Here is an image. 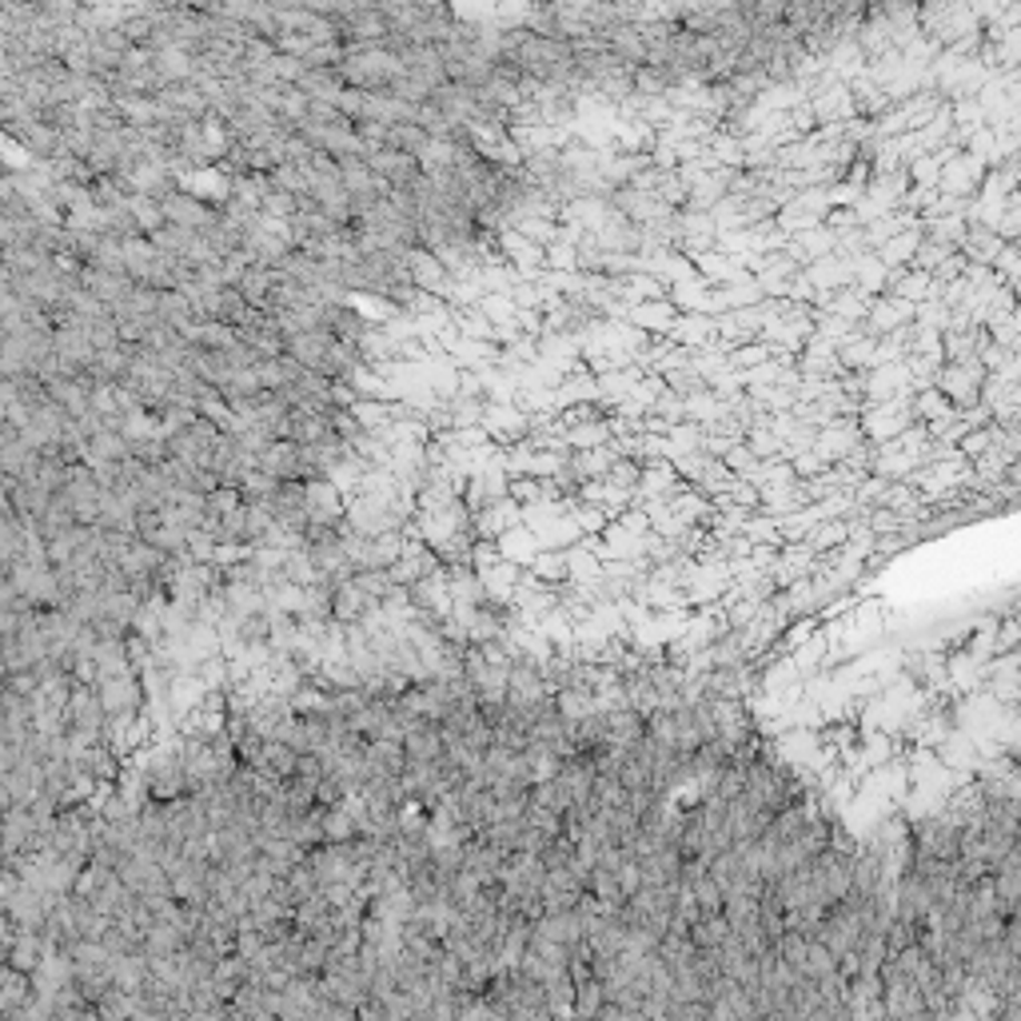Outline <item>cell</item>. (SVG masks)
<instances>
[{
	"mask_svg": "<svg viewBox=\"0 0 1021 1021\" xmlns=\"http://www.w3.org/2000/svg\"><path fill=\"white\" fill-rule=\"evenodd\" d=\"M256 471L279 479V483H292V479H300V483H304V459H300V443H292V440L267 443V448L259 451V459H256Z\"/></svg>",
	"mask_w": 1021,
	"mask_h": 1021,
	"instance_id": "cell-1",
	"label": "cell"
}]
</instances>
